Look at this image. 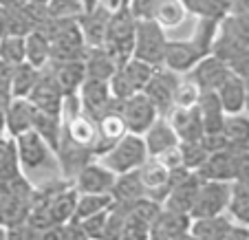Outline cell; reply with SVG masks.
I'll use <instances>...</instances> for the list:
<instances>
[{"label":"cell","instance_id":"1","mask_svg":"<svg viewBox=\"0 0 249 240\" xmlns=\"http://www.w3.org/2000/svg\"><path fill=\"white\" fill-rule=\"evenodd\" d=\"M95 159L102 165H106L113 174H124V172L139 170L141 165L146 163L148 150H146V143H143V137L126 132L119 141H115L108 150H104Z\"/></svg>","mask_w":249,"mask_h":240},{"label":"cell","instance_id":"2","mask_svg":"<svg viewBox=\"0 0 249 240\" xmlns=\"http://www.w3.org/2000/svg\"><path fill=\"white\" fill-rule=\"evenodd\" d=\"M135 29H137V20L132 18L128 7L110 11L108 31H106V40H104L102 47L110 53V57L117 62V66H122L124 62H128L132 57Z\"/></svg>","mask_w":249,"mask_h":240},{"label":"cell","instance_id":"3","mask_svg":"<svg viewBox=\"0 0 249 240\" xmlns=\"http://www.w3.org/2000/svg\"><path fill=\"white\" fill-rule=\"evenodd\" d=\"M44 31L51 42V60H84L86 44L77 20H51Z\"/></svg>","mask_w":249,"mask_h":240},{"label":"cell","instance_id":"4","mask_svg":"<svg viewBox=\"0 0 249 240\" xmlns=\"http://www.w3.org/2000/svg\"><path fill=\"white\" fill-rule=\"evenodd\" d=\"M165 44H168L165 29H161L155 20H137L132 57L159 69V66L163 64Z\"/></svg>","mask_w":249,"mask_h":240},{"label":"cell","instance_id":"5","mask_svg":"<svg viewBox=\"0 0 249 240\" xmlns=\"http://www.w3.org/2000/svg\"><path fill=\"white\" fill-rule=\"evenodd\" d=\"M16 143V154H18V163L24 172L29 170H40V168H53L57 165L55 152L49 148V143L36 130H27L22 135L14 137Z\"/></svg>","mask_w":249,"mask_h":240},{"label":"cell","instance_id":"6","mask_svg":"<svg viewBox=\"0 0 249 240\" xmlns=\"http://www.w3.org/2000/svg\"><path fill=\"white\" fill-rule=\"evenodd\" d=\"M231 183L230 181H201L198 185L194 205L190 209V218H210L227 212V203H230Z\"/></svg>","mask_w":249,"mask_h":240},{"label":"cell","instance_id":"7","mask_svg":"<svg viewBox=\"0 0 249 240\" xmlns=\"http://www.w3.org/2000/svg\"><path fill=\"white\" fill-rule=\"evenodd\" d=\"M170 179H172V185H170V192L163 201V209L190 216V209L194 205V198H196L198 185H201L203 179L198 176V172H190L185 168L172 170Z\"/></svg>","mask_w":249,"mask_h":240},{"label":"cell","instance_id":"8","mask_svg":"<svg viewBox=\"0 0 249 240\" xmlns=\"http://www.w3.org/2000/svg\"><path fill=\"white\" fill-rule=\"evenodd\" d=\"M119 113L124 117V123H126V130L132 132V135H143L152 123L157 121V117H161L157 113L155 104L146 97V93H135L128 99L119 102Z\"/></svg>","mask_w":249,"mask_h":240},{"label":"cell","instance_id":"9","mask_svg":"<svg viewBox=\"0 0 249 240\" xmlns=\"http://www.w3.org/2000/svg\"><path fill=\"white\" fill-rule=\"evenodd\" d=\"M179 80H181V75H177V73L159 66L155 71V75H152V80L148 82L146 88H143L146 97L155 104L157 113H159L161 117H168V113L174 108V88H177Z\"/></svg>","mask_w":249,"mask_h":240},{"label":"cell","instance_id":"10","mask_svg":"<svg viewBox=\"0 0 249 240\" xmlns=\"http://www.w3.org/2000/svg\"><path fill=\"white\" fill-rule=\"evenodd\" d=\"M27 99L38 110H44V113L55 115V117L62 119V102H64V93H62V88L57 86L53 73L49 71L47 66L40 71L38 84L33 86L31 95H29Z\"/></svg>","mask_w":249,"mask_h":240},{"label":"cell","instance_id":"11","mask_svg":"<svg viewBox=\"0 0 249 240\" xmlns=\"http://www.w3.org/2000/svg\"><path fill=\"white\" fill-rule=\"evenodd\" d=\"M201 57H205V55L198 51V47L190 38L168 40L165 53H163V64L161 66L172 73H177V75H188Z\"/></svg>","mask_w":249,"mask_h":240},{"label":"cell","instance_id":"12","mask_svg":"<svg viewBox=\"0 0 249 240\" xmlns=\"http://www.w3.org/2000/svg\"><path fill=\"white\" fill-rule=\"evenodd\" d=\"M115 183V174L97 159H90L84 168L73 176V188L80 194H106Z\"/></svg>","mask_w":249,"mask_h":240},{"label":"cell","instance_id":"13","mask_svg":"<svg viewBox=\"0 0 249 240\" xmlns=\"http://www.w3.org/2000/svg\"><path fill=\"white\" fill-rule=\"evenodd\" d=\"M77 97H80L82 113L89 115L90 119H99L110 108V104H113V95H110L108 82L90 80V77H86L84 84L80 86Z\"/></svg>","mask_w":249,"mask_h":240},{"label":"cell","instance_id":"14","mask_svg":"<svg viewBox=\"0 0 249 240\" xmlns=\"http://www.w3.org/2000/svg\"><path fill=\"white\" fill-rule=\"evenodd\" d=\"M230 73H231L230 71V64H227V62H223L221 57H216V55H212V53H210V55L201 57V60L196 62V66H194L192 71L188 73V77L201 90H216L218 86L227 80V75H230Z\"/></svg>","mask_w":249,"mask_h":240},{"label":"cell","instance_id":"15","mask_svg":"<svg viewBox=\"0 0 249 240\" xmlns=\"http://www.w3.org/2000/svg\"><path fill=\"white\" fill-rule=\"evenodd\" d=\"M139 179H141V185L146 189V196L155 198L163 205L165 196L170 192V185H172V179H170V170L161 163L159 159H152L148 156V161L141 165L139 170Z\"/></svg>","mask_w":249,"mask_h":240},{"label":"cell","instance_id":"16","mask_svg":"<svg viewBox=\"0 0 249 240\" xmlns=\"http://www.w3.org/2000/svg\"><path fill=\"white\" fill-rule=\"evenodd\" d=\"M108 20H110V9L99 2L93 9H86L84 14L77 18V27L82 31L86 49L90 47H102L106 40V31H108Z\"/></svg>","mask_w":249,"mask_h":240},{"label":"cell","instance_id":"17","mask_svg":"<svg viewBox=\"0 0 249 240\" xmlns=\"http://www.w3.org/2000/svg\"><path fill=\"white\" fill-rule=\"evenodd\" d=\"M97 123V146H95V156H99L104 150H108L115 141H119L124 135H126V123H124V117L119 113V102L113 99V104L106 113L99 119H95Z\"/></svg>","mask_w":249,"mask_h":240},{"label":"cell","instance_id":"18","mask_svg":"<svg viewBox=\"0 0 249 240\" xmlns=\"http://www.w3.org/2000/svg\"><path fill=\"white\" fill-rule=\"evenodd\" d=\"M53 73L57 86L64 95H73L80 90V86L86 80V66L84 60H51L47 66Z\"/></svg>","mask_w":249,"mask_h":240},{"label":"cell","instance_id":"19","mask_svg":"<svg viewBox=\"0 0 249 240\" xmlns=\"http://www.w3.org/2000/svg\"><path fill=\"white\" fill-rule=\"evenodd\" d=\"M177 132L179 141H198L203 137V121L196 106L192 108H172L165 117Z\"/></svg>","mask_w":249,"mask_h":240},{"label":"cell","instance_id":"20","mask_svg":"<svg viewBox=\"0 0 249 240\" xmlns=\"http://www.w3.org/2000/svg\"><path fill=\"white\" fill-rule=\"evenodd\" d=\"M141 137H143V143H146L148 156H152V159L172 150L174 146H179V137H177V132L172 130V126L165 117H157V121Z\"/></svg>","mask_w":249,"mask_h":240},{"label":"cell","instance_id":"21","mask_svg":"<svg viewBox=\"0 0 249 240\" xmlns=\"http://www.w3.org/2000/svg\"><path fill=\"white\" fill-rule=\"evenodd\" d=\"M198 176L205 181H234L236 179V152L221 150L207 154L205 163L198 168Z\"/></svg>","mask_w":249,"mask_h":240},{"label":"cell","instance_id":"22","mask_svg":"<svg viewBox=\"0 0 249 240\" xmlns=\"http://www.w3.org/2000/svg\"><path fill=\"white\" fill-rule=\"evenodd\" d=\"M33 128V104L29 99L11 97L9 104L5 106V132L14 139V137L22 135V132Z\"/></svg>","mask_w":249,"mask_h":240},{"label":"cell","instance_id":"23","mask_svg":"<svg viewBox=\"0 0 249 240\" xmlns=\"http://www.w3.org/2000/svg\"><path fill=\"white\" fill-rule=\"evenodd\" d=\"M196 108H198V113H201L203 135L223 132V126H225V110H223L221 102H218L216 90H201Z\"/></svg>","mask_w":249,"mask_h":240},{"label":"cell","instance_id":"24","mask_svg":"<svg viewBox=\"0 0 249 240\" xmlns=\"http://www.w3.org/2000/svg\"><path fill=\"white\" fill-rule=\"evenodd\" d=\"M62 135L69 137L71 141H75L77 146H84L89 150H93L95 154V146H97V123L95 119H90L89 115L77 113L75 117L62 121Z\"/></svg>","mask_w":249,"mask_h":240},{"label":"cell","instance_id":"25","mask_svg":"<svg viewBox=\"0 0 249 240\" xmlns=\"http://www.w3.org/2000/svg\"><path fill=\"white\" fill-rule=\"evenodd\" d=\"M190 223H192V218L188 214L161 209V214L150 227V240H172L177 236H183L188 234Z\"/></svg>","mask_w":249,"mask_h":240},{"label":"cell","instance_id":"26","mask_svg":"<svg viewBox=\"0 0 249 240\" xmlns=\"http://www.w3.org/2000/svg\"><path fill=\"white\" fill-rule=\"evenodd\" d=\"M245 90H247V82L243 77L230 73L227 80L216 88L218 102H221L225 115H238L245 110Z\"/></svg>","mask_w":249,"mask_h":240},{"label":"cell","instance_id":"27","mask_svg":"<svg viewBox=\"0 0 249 240\" xmlns=\"http://www.w3.org/2000/svg\"><path fill=\"white\" fill-rule=\"evenodd\" d=\"M24 62L42 71L51 62V42L44 29H31L24 35Z\"/></svg>","mask_w":249,"mask_h":240},{"label":"cell","instance_id":"28","mask_svg":"<svg viewBox=\"0 0 249 240\" xmlns=\"http://www.w3.org/2000/svg\"><path fill=\"white\" fill-rule=\"evenodd\" d=\"M231 218L230 214H218V216H210V218H194L190 223L188 234L194 240H223L227 234V229L231 227Z\"/></svg>","mask_w":249,"mask_h":240},{"label":"cell","instance_id":"29","mask_svg":"<svg viewBox=\"0 0 249 240\" xmlns=\"http://www.w3.org/2000/svg\"><path fill=\"white\" fill-rule=\"evenodd\" d=\"M84 66H86V77H90V80H102V82H108L110 77L115 75V71L119 69L117 62L110 57V53L104 47L86 49Z\"/></svg>","mask_w":249,"mask_h":240},{"label":"cell","instance_id":"30","mask_svg":"<svg viewBox=\"0 0 249 240\" xmlns=\"http://www.w3.org/2000/svg\"><path fill=\"white\" fill-rule=\"evenodd\" d=\"M223 135L227 139V146L234 152L249 150V115H225V126Z\"/></svg>","mask_w":249,"mask_h":240},{"label":"cell","instance_id":"31","mask_svg":"<svg viewBox=\"0 0 249 240\" xmlns=\"http://www.w3.org/2000/svg\"><path fill=\"white\" fill-rule=\"evenodd\" d=\"M38 80H40V69L27 64V62L14 66L11 77H9V95L11 97L27 99L29 95H31L33 86L38 84Z\"/></svg>","mask_w":249,"mask_h":240},{"label":"cell","instance_id":"32","mask_svg":"<svg viewBox=\"0 0 249 240\" xmlns=\"http://www.w3.org/2000/svg\"><path fill=\"white\" fill-rule=\"evenodd\" d=\"M110 194L117 203H132L137 198L146 196V189L141 185L139 172L132 170V172H124V174H115V183L110 188Z\"/></svg>","mask_w":249,"mask_h":240},{"label":"cell","instance_id":"33","mask_svg":"<svg viewBox=\"0 0 249 240\" xmlns=\"http://www.w3.org/2000/svg\"><path fill=\"white\" fill-rule=\"evenodd\" d=\"M227 214L234 223L249 227V181H231Z\"/></svg>","mask_w":249,"mask_h":240},{"label":"cell","instance_id":"34","mask_svg":"<svg viewBox=\"0 0 249 240\" xmlns=\"http://www.w3.org/2000/svg\"><path fill=\"white\" fill-rule=\"evenodd\" d=\"M155 71H157L155 66L137 60V57H130L128 62H124V64L119 66V73H122V77L126 80L128 88H130L132 93H141V90L146 88V84L152 80Z\"/></svg>","mask_w":249,"mask_h":240},{"label":"cell","instance_id":"35","mask_svg":"<svg viewBox=\"0 0 249 240\" xmlns=\"http://www.w3.org/2000/svg\"><path fill=\"white\" fill-rule=\"evenodd\" d=\"M40 137H42L44 141L49 143L53 152L57 150L60 146V139H62V119L55 117V115H49L44 110H38L33 106V128Z\"/></svg>","mask_w":249,"mask_h":240},{"label":"cell","instance_id":"36","mask_svg":"<svg viewBox=\"0 0 249 240\" xmlns=\"http://www.w3.org/2000/svg\"><path fill=\"white\" fill-rule=\"evenodd\" d=\"M183 7L194 18L223 20L231 11V0H183Z\"/></svg>","mask_w":249,"mask_h":240},{"label":"cell","instance_id":"37","mask_svg":"<svg viewBox=\"0 0 249 240\" xmlns=\"http://www.w3.org/2000/svg\"><path fill=\"white\" fill-rule=\"evenodd\" d=\"M113 194H77V203H75V212L71 221H82L86 216H93V214L106 212V209L113 207Z\"/></svg>","mask_w":249,"mask_h":240},{"label":"cell","instance_id":"38","mask_svg":"<svg viewBox=\"0 0 249 240\" xmlns=\"http://www.w3.org/2000/svg\"><path fill=\"white\" fill-rule=\"evenodd\" d=\"M188 18V11L183 7V0H159L157 5V11H155V22L159 24L161 29H174L183 24V20Z\"/></svg>","mask_w":249,"mask_h":240},{"label":"cell","instance_id":"39","mask_svg":"<svg viewBox=\"0 0 249 240\" xmlns=\"http://www.w3.org/2000/svg\"><path fill=\"white\" fill-rule=\"evenodd\" d=\"M161 209H163V205L159 201H155L150 196H141L137 201L128 203V218L141 223V225H146V227H152V223L157 221Z\"/></svg>","mask_w":249,"mask_h":240},{"label":"cell","instance_id":"40","mask_svg":"<svg viewBox=\"0 0 249 240\" xmlns=\"http://www.w3.org/2000/svg\"><path fill=\"white\" fill-rule=\"evenodd\" d=\"M218 24L221 20H210V18H196V24H194L192 31V42L198 47V51L203 55H210L212 47H214V40L218 35Z\"/></svg>","mask_w":249,"mask_h":240},{"label":"cell","instance_id":"41","mask_svg":"<svg viewBox=\"0 0 249 240\" xmlns=\"http://www.w3.org/2000/svg\"><path fill=\"white\" fill-rule=\"evenodd\" d=\"M0 62L9 66H18L24 62V35L5 33L0 38Z\"/></svg>","mask_w":249,"mask_h":240},{"label":"cell","instance_id":"42","mask_svg":"<svg viewBox=\"0 0 249 240\" xmlns=\"http://www.w3.org/2000/svg\"><path fill=\"white\" fill-rule=\"evenodd\" d=\"M44 11L49 20H77L86 9L80 0H47Z\"/></svg>","mask_w":249,"mask_h":240},{"label":"cell","instance_id":"43","mask_svg":"<svg viewBox=\"0 0 249 240\" xmlns=\"http://www.w3.org/2000/svg\"><path fill=\"white\" fill-rule=\"evenodd\" d=\"M221 29L240 47H249V14H230L221 20Z\"/></svg>","mask_w":249,"mask_h":240},{"label":"cell","instance_id":"44","mask_svg":"<svg viewBox=\"0 0 249 240\" xmlns=\"http://www.w3.org/2000/svg\"><path fill=\"white\" fill-rule=\"evenodd\" d=\"M179 152H181V163L190 172H198L203 163H205L210 152L203 148L201 139L198 141H179Z\"/></svg>","mask_w":249,"mask_h":240},{"label":"cell","instance_id":"45","mask_svg":"<svg viewBox=\"0 0 249 240\" xmlns=\"http://www.w3.org/2000/svg\"><path fill=\"white\" fill-rule=\"evenodd\" d=\"M128 223V203H113L108 209V221H106V236L104 240H119L124 227Z\"/></svg>","mask_w":249,"mask_h":240},{"label":"cell","instance_id":"46","mask_svg":"<svg viewBox=\"0 0 249 240\" xmlns=\"http://www.w3.org/2000/svg\"><path fill=\"white\" fill-rule=\"evenodd\" d=\"M201 97V88L190 80L188 75H181L179 84L174 88V108H192Z\"/></svg>","mask_w":249,"mask_h":240},{"label":"cell","instance_id":"47","mask_svg":"<svg viewBox=\"0 0 249 240\" xmlns=\"http://www.w3.org/2000/svg\"><path fill=\"white\" fill-rule=\"evenodd\" d=\"M106 221H108V209L93 214V216H86L77 223L84 229V234L89 236V240H104V236H106Z\"/></svg>","mask_w":249,"mask_h":240},{"label":"cell","instance_id":"48","mask_svg":"<svg viewBox=\"0 0 249 240\" xmlns=\"http://www.w3.org/2000/svg\"><path fill=\"white\" fill-rule=\"evenodd\" d=\"M157 5H159V0H130L128 9H130L135 20H152L155 18Z\"/></svg>","mask_w":249,"mask_h":240},{"label":"cell","instance_id":"49","mask_svg":"<svg viewBox=\"0 0 249 240\" xmlns=\"http://www.w3.org/2000/svg\"><path fill=\"white\" fill-rule=\"evenodd\" d=\"M227 64H230V71L234 73V75L243 77V80L247 82L249 80V47L240 49V51L236 53L230 62H227Z\"/></svg>","mask_w":249,"mask_h":240},{"label":"cell","instance_id":"50","mask_svg":"<svg viewBox=\"0 0 249 240\" xmlns=\"http://www.w3.org/2000/svg\"><path fill=\"white\" fill-rule=\"evenodd\" d=\"M119 240H150V227H146V225H141V223L128 218V223H126V227H124Z\"/></svg>","mask_w":249,"mask_h":240},{"label":"cell","instance_id":"51","mask_svg":"<svg viewBox=\"0 0 249 240\" xmlns=\"http://www.w3.org/2000/svg\"><path fill=\"white\" fill-rule=\"evenodd\" d=\"M7 229H9V240H36V236H38V229L33 225H29L27 221L18 223V225H11Z\"/></svg>","mask_w":249,"mask_h":240},{"label":"cell","instance_id":"52","mask_svg":"<svg viewBox=\"0 0 249 240\" xmlns=\"http://www.w3.org/2000/svg\"><path fill=\"white\" fill-rule=\"evenodd\" d=\"M201 143L203 148H205L207 152H221V150H230V146H227V139L223 132H216V135H203L201 137Z\"/></svg>","mask_w":249,"mask_h":240},{"label":"cell","instance_id":"53","mask_svg":"<svg viewBox=\"0 0 249 240\" xmlns=\"http://www.w3.org/2000/svg\"><path fill=\"white\" fill-rule=\"evenodd\" d=\"M155 159H159L161 163H163L165 168L170 170V172H172V170H181V168H183V163H181V152H179V146H174L172 150L163 152V154L155 156Z\"/></svg>","mask_w":249,"mask_h":240},{"label":"cell","instance_id":"54","mask_svg":"<svg viewBox=\"0 0 249 240\" xmlns=\"http://www.w3.org/2000/svg\"><path fill=\"white\" fill-rule=\"evenodd\" d=\"M36 240H64V223L62 225H49V227H42L38 229V236Z\"/></svg>","mask_w":249,"mask_h":240},{"label":"cell","instance_id":"55","mask_svg":"<svg viewBox=\"0 0 249 240\" xmlns=\"http://www.w3.org/2000/svg\"><path fill=\"white\" fill-rule=\"evenodd\" d=\"M64 240H89L84 229L80 227L77 221H66L64 223Z\"/></svg>","mask_w":249,"mask_h":240},{"label":"cell","instance_id":"56","mask_svg":"<svg viewBox=\"0 0 249 240\" xmlns=\"http://www.w3.org/2000/svg\"><path fill=\"white\" fill-rule=\"evenodd\" d=\"M223 240H249V227L238 225V223H231V227L227 229V234Z\"/></svg>","mask_w":249,"mask_h":240},{"label":"cell","instance_id":"57","mask_svg":"<svg viewBox=\"0 0 249 240\" xmlns=\"http://www.w3.org/2000/svg\"><path fill=\"white\" fill-rule=\"evenodd\" d=\"M230 14H249V0H231Z\"/></svg>","mask_w":249,"mask_h":240},{"label":"cell","instance_id":"58","mask_svg":"<svg viewBox=\"0 0 249 240\" xmlns=\"http://www.w3.org/2000/svg\"><path fill=\"white\" fill-rule=\"evenodd\" d=\"M128 2H130V0H102V5H106L110 11L124 9V7H128Z\"/></svg>","mask_w":249,"mask_h":240},{"label":"cell","instance_id":"59","mask_svg":"<svg viewBox=\"0 0 249 240\" xmlns=\"http://www.w3.org/2000/svg\"><path fill=\"white\" fill-rule=\"evenodd\" d=\"M5 135V104H0V137Z\"/></svg>","mask_w":249,"mask_h":240},{"label":"cell","instance_id":"60","mask_svg":"<svg viewBox=\"0 0 249 240\" xmlns=\"http://www.w3.org/2000/svg\"><path fill=\"white\" fill-rule=\"evenodd\" d=\"M82 5H84V9H93V7H97L102 0H80Z\"/></svg>","mask_w":249,"mask_h":240},{"label":"cell","instance_id":"61","mask_svg":"<svg viewBox=\"0 0 249 240\" xmlns=\"http://www.w3.org/2000/svg\"><path fill=\"white\" fill-rule=\"evenodd\" d=\"M0 240H9V229L5 223H0Z\"/></svg>","mask_w":249,"mask_h":240},{"label":"cell","instance_id":"62","mask_svg":"<svg viewBox=\"0 0 249 240\" xmlns=\"http://www.w3.org/2000/svg\"><path fill=\"white\" fill-rule=\"evenodd\" d=\"M245 115H249V80H247V90H245Z\"/></svg>","mask_w":249,"mask_h":240}]
</instances>
